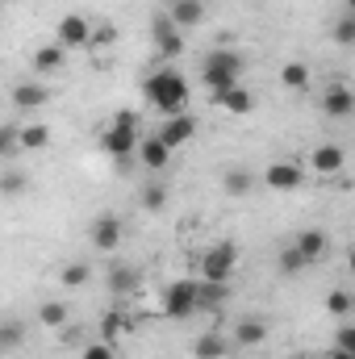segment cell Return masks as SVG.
I'll return each instance as SVG.
<instances>
[{
	"label": "cell",
	"instance_id": "f1b7e54d",
	"mask_svg": "<svg viewBox=\"0 0 355 359\" xmlns=\"http://www.w3.org/2000/svg\"><path fill=\"white\" fill-rule=\"evenodd\" d=\"M121 330H126V318H121V313H117V309H109V313H105V318H100V343H109V347H113V343H117V334H121Z\"/></svg>",
	"mask_w": 355,
	"mask_h": 359
},
{
	"label": "cell",
	"instance_id": "8992f818",
	"mask_svg": "<svg viewBox=\"0 0 355 359\" xmlns=\"http://www.w3.org/2000/svg\"><path fill=\"white\" fill-rule=\"evenodd\" d=\"M88 38H92V21H88V13H63V17H59V25H55V42H59L63 50L88 46Z\"/></svg>",
	"mask_w": 355,
	"mask_h": 359
},
{
	"label": "cell",
	"instance_id": "e575fe53",
	"mask_svg": "<svg viewBox=\"0 0 355 359\" xmlns=\"http://www.w3.org/2000/svg\"><path fill=\"white\" fill-rule=\"evenodd\" d=\"M21 147H17V126H0V159H8V155H17Z\"/></svg>",
	"mask_w": 355,
	"mask_h": 359
},
{
	"label": "cell",
	"instance_id": "603a6c76",
	"mask_svg": "<svg viewBox=\"0 0 355 359\" xmlns=\"http://www.w3.org/2000/svg\"><path fill=\"white\" fill-rule=\"evenodd\" d=\"M46 142H51V126H21L17 130L21 151H46Z\"/></svg>",
	"mask_w": 355,
	"mask_h": 359
},
{
	"label": "cell",
	"instance_id": "4fadbf2b",
	"mask_svg": "<svg viewBox=\"0 0 355 359\" xmlns=\"http://www.w3.org/2000/svg\"><path fill=\"white\" fill-rule=\"evenodd\" d=\"M13 104H17L21 113L42 109V104H51V88H46V84H38V80H21V84L13 88Z\"/></svg>",
	"mask_w": 355,
	"mask_h": 359
},
{
	"label": "cell",
	"instance_id": "83f0119b",
	"mask_svg": "<svg viewBox=\"0 0 355 359\" xmlns=\"http://www.w3.org/2000/svg\"><path fill=\"white\" fill-rule=\"evenodd\" d=\"M163 205H168V188H163L159 180H151V184L142 188V209H147V213H159Z\"/></svg>",
	"mask_w": 355,
	"mask_h": 359
},
{
	"label": "cell",
	"instance_id": "7c38bea8",
	"mask_svg": "<svg viewBox=\"0 0 355 359\" xmlns=\"http://www.w3.org/2000/svg\"><path fill=\"white\" fill-rule=\"evenodd\" d=\"M343 163H347V155H343V147H335V142H322V147H314V155H309V168H314L318 176H339Z\"/></svg>",
	"mask_w": 355,
	"mask_h": 359
},
{
	"label": "cell",
	"instance_id": "d6a6232c",
	"mask_svg": "<svg viewBox=\"0 0 355 359\" xmlns=\"http://www.w3.org/2000/svg\"><path fill=\"white\" fill-rule=\"evenodd\" d=\"M335 42L339 46H355V13H343L335 21Z\"/></svg>",
	"mask_w": 355,
	"mask_h": 359
},
{
	"label": "cell",
	"instance_id": "277c9868",
	"mask_svg": "<svg viewBox=\"0 0 355 359\" xmlns=\"http://www.w3.org/2000/svg\"><path fill=\"white\" fill-rule=\"evenodd\" d=\"M234 264H239V247H234V243H217V247H209V251L201 255V280L226 284V280L234 276Z\"/></svg>",
	"mask_w": 355,
	"mask_h": 359
},
{
	"label": "cell",
	"instance_id": "9a60e30c",
	"mask_svg": "<svg viewBox=\"0 0 355 359\" xmlns=\"http://www.w3.org/2000/svg\"><path fill=\"white\" fill-rule=\"evenodd\" d=\"M134 155L142 159V168H147V172H163V168L172 163V151H168L155 134H151V138H138V151H134Z\"/></svg>",
	"mask_w": 355,
	"mask_h": 359
},
{
	"label": "cell",
	"instance_id": "1f68e13d",
	"mask_svg": "<svg viewBox=\"0 0 355 359\" xmlns=\"http://www.w3.org/2000/svg\"><path fill=\"white\" fill-rule=\"evenodd\" d=\"M29 188V176L25 172H4L0 176V196H21Z\"/></svg>",
	"mask_w": 355,
	"mask_h": 359
},
{
	"label": "cell",
	"instance_id": "3957f363",
	"mask_svg": "<svg viewBox=\"0 0 355 359\" xmlns=\"http://www.w3.org/2000/svg\"><path fill=\"white\" fill-rule=\"evenodd\" d=\"M196 313V280H172L163 288V318L184 322Z\"/></svg>",
	"mask_w": 355,
	"mask_h": 359
},
{
	"label": "cell",
	"instance_id": "2e32d148",
	"mask_svg": "<svg viewBox=\"0 0 355 359\" xmlns=\"http://www.w3.org/2000/svg\"><path fill=\"white\" fill-rule=\"evenodd\" d=\"M168 17H172V25H176L180 34H184V29H192V25L205 21V0H172Z\"/></svg>",
	"mask_w": 355,
	"mask_h": 359
},
{
	"label": "cell",
	"instance_id": "e0dca14e",
	"mask_svg": "<svg viewBox=\"0 0 355 359\" xmlns=\"http://www.w3.org/2000/svg\"><path fill=\"white\" fill-rule=\"evenodd\" d=\"M209 100H213V104H222V109H226V113H234V117H243V113H251V109H255V96L243 88V84H234V88H226V92H213Z\"/></svg>",
	"mask_w": 355,
	"mask_h": 359
},
{
	"label": "cell",
	"instance_id": "74e56055",
	"mask_svg": "<svg viewBox=\"0 0 355 359\" xmlns=\"http://www.w3.org/2000/svg\"><path fill=\"white\" fill-rule=\"evenodd\" d=\"M113 126H130V130H138V113H134V109H117V113H113Z\"/></svg>",
	"mask_w": 355,
	"mask_h": 359
},
{
	"label": "cell",
	"instance_id": "44dd1931",
	"mask_svg": "<svg viewBox=\"0 0 355 359\" xmlns=\"http://www.w3.org/2000/svg\"><path fill=\"white\" fill-rule=\"evenodd\" d=\"M222 305H226V284L196 280V309H222Z\"/></svg>",
	"mask_w": 355,
	"mask_h": 359
},
{
	"label": "cell",
	"instance_id": "4316f807",
	"mask_svg": "<svg viewBox=\"0 0 355 359\" xmlns=\"http://www.w3.org/2000/svg\"><path fill=\"white\" fill-rule=\"evenodd\" d=\"M142 280H138V271L134 268H109V288L113 292H134Z\"/></svg>",
	"mask_w": 355,
	"mask_h": 359
},
{
	"label": "cell",
	"instance_id": "836d02e7",
	"mask_svg": "<svg viewBox=\"0 0 355 359\" xmlns=\"http://www.w3.org/2000/svg\"><path fill=\"white\" fill-rule=\"evenodd\" d=\"M326 309H330L335 318H347V313H351V297L339 288V292H330V297H326Z\"/></svg>",
	"mask_w": 355,
	"mask_h": 359
},
{
	"label": "cell",
	"instance_id": "7402d4cb",
	"mask_svg": "<svg viewBox=\"0 0 355 359\" xmlns=\"http://www.w3.org/2000/svg\"><path fill=\"white\" fill-rule=\"evenodd\" d=\"M192 355H196V359H226V355H230V343H226L217 330H209V334H201V339H196Z\"/></svg>",
	"mask_w": 355,
	"mask_h": 359
},
{
	"label": "cell",
	"instance_id": "30bf717a",
	"mask_svg": "<svg viewBox=\"0 0 355 359\" xmlns=\"http://www.w3.org/2000/svg\"><path fill=\"white\" fill-rule=\"evenodd\" d=\"M100 147H105L113 159H126V155L138 151V130H130V126H109V130L100 134Z\"/></svg>",
	"mask_w": 355,
	"mask_h": 359
},
{
	"label": "cell",
	"instance_id": "484cf974",
	"mask_svg": "<svg viewBox=\"0 0 355 359\" xmlns=\"http://www.w3.org/2000/svg\"><path fill=\"white\" fill-rule=\"evenodd\" d=\"M38 322L51 326V330L67 326V305H63V301H42V305H38Z\"/></svg>",
	"mask_w": 355,
	"mask_h": 359
},
{
	"label": "cell",
	"instance_id": "ab89813d",
	"mask_svg": "<svg viewBox=\"0 0 355 359\" xmlns=\"http://www.w3.org/2000/svg\"><path fill=\"white\" fill-rule=\"evenodd\" d=\"M326 359H355V355H351V351H330Z\"/></svg>",
	"mask_w": 355,
	"mask_h": 359
},
{
	"label": "cell",
	"instance_id": "52a82bcc",
	"mask_svg": "<svg viewBox=\"0 0 355 359\" xmlns=\"http://www.w3.org/2000/svg\"><path fill=\"white\" fill-rule=\"evenodd\" d=\"M151 42H155V50H159L163 59H176L180 50H184V34L172 25L168 13H155V21H151Z\"/></svg>",
	"mask_w": 355,
	"mask_h": 359
},
{
	"label": "cell",
	"instance_id": "d590c367",
	"mask_svg": "<svg viewBox=\"0 0 355 359\" xmlns=\"http://www.w3.org/2000/svg\"><path fill=\"white\" fill-rule=\"evenodd\" d=\"M335 351H351L355 355V326H339V334H335Z\"/></svg>",
	"mask_w": 355,
	"mask_h": 359
},
{
	"label": "cell",
	"instance_id": "ac0fdd59",
	"mask_svg": "<svg viewBox=\"0 0 355 359\" xmlns=\"http://www.w3.org/2000/svg\"><path fill=\"white\" fill-rule=\"evenodd\" d=\"M264 339H267V322L255 318V313H247V318L234 326V347H260Z\"/></svg>",
	"mask_w": 355,
	"mask_h": 359
},
{
	"label": "cell",
	"instance_id": "7a4b0ae2",
	"mask_svg": "<svg viewBox=\"0 0 355 359\" xmlns=\"http://www.w3.org/2000/svg\"><path fill=\"white\" fill-rule=\"evenodd\" d=\"M142 92H147V100L168 117V113H180V109H184V100H188V80L180 76L176 67H159V72L147 76Z\"/></svg>",
	"mask_w": 355,
	"mask_h": 359
},
{
	"label": "cell",
	"instance_id": "f35d334b",
	"mask_svg": "<svg viewBox=\"0 0 355 359\" xmlns=\"http://www.w3.org/2000/svg\"><path fill=\"white\" fill-rule=\"evenodd\" d=\"M105 42H113V25H100V29H92L88 46H105Z\"/></svg>",
	"mask_w": 355,
	"mask_h": 359
},
{
	"label": "cell",
	"instance_id": "5bb4252c",
	"mask_svg": "<svg viewBox=\"0 0 355 359\" xmlns=\"http://www.w3.org/2000/svg\"><path fill=\"white\" fill-rule=\"evenodd\" d=\"M322 113H326V117H335V121L351 117V113H355L351 88H343V84H330V88H326V96H322Z\"/></svg>",
	"mask_w": 355,
	"mask_h": 359
},
{
	"label": "cell",
	"instance_id": "ba28073f",
	"mask_svg": "<svg viewBox=\"0 0 355 359\" xmlns=\"http://www.w3.org/2000/svg\"><path fill=\"white\" fill-rule=\"evenodd\" d=\"M121 238H126V226H121V217L117 213H100L96 222H92V247L96 251H117L121 247Z\"/></svg>",
	"mask_w": 355,
	"mask_h": 359
},
{
	"label": "cell",
	"instance_id": "ffe728a7",
	"mask_svg": "<svg viewBox=\"0 0 355 359\" xmlns=\"http://www.w3.org/2000/svg\"><path fill=\"white\" fill-rule=\"evenodd\" d=\"M25 347V322L21 318H4L0 322V355H13Z\"/></svg>",
	"mask_w": 355,
	"mask_h": 359
},
{
	"label": "cell",
	"instance_id": "cb8c5ba5",
	"mask_svg": "<svg viewBox=\"0 0 355 359\" xmlns=\"http://www.w3.org/2000/svg\"><path fill=\"white\" fill-rule=\"evenodd\" d=\"M309 80H314V76H309V67H305V63H297V59L280 67V84H284V88L305 92V88H309Z\"/></svg>",
	"mask_w": 355,
	"mask_h": 359
},
{
	"label": "cell",
	"instance_id": "9c48e42d",
	"mask_svg": "<svg viewBox=\"0 0 355 359\" xmlns=\"http://www.w3.org/2000/svg\"><path fill=\"white\" fill-rule=\"evenodd\" d=\"M264 184L272 192H293V188H301L305 184V168L301 163H267L264 168Z\"/></svg>",
	"mask_w": 355,
	"mask_h": 359
},
{
	"label": "cell",
	"instance_id": "6da1fadb",
	"mask_svg": "<svg viewBox=\"0 0 355 359\" xmlns=\"http://www.w3.org/2000/svg\"><path fill=\"white\" fill-rule=\"evenodd\" d=\"M243 67H247V59H243L234 46H217V50H209L205 63H201V84L209 88V96H213V92H226L243 80Z\"/></svg>",
	"mask_w": 355,
	"mask_h": 359
},
{
	"label": "cell",
	"instance_id": "d4e9b609",
	"mask_svg": "<svg viewBox=\"0 0 355 359\" xmlns=\"http://www.w3.org/2000/svg\"><path fill=\"white\" fill-rule=\"evenodd\" d=\"M251 184H255V176H251V172L230 168V172L222 176V192H226V196H247V192H251Z\"/></svg>",
	"mask_w": 355,
	"mask_h": 359
},
{
	"label": "cell",
	"instance_id": "8fae6325",
	"mask_svg": "<svg viewBox=\"0 0 355 359\" xmlns=\"http://www.w3.org/2000/svg\"><path fill=\"white\" fill-rule=\"evenodd\" d=\"M293 247H297V255H301L305 264H322V259L330 255V234H326V230H305V234L293 238Z\"/></svg>",
	"mask_w": 355,
	"mask_h": 359
},
{
	"label": "cell",
	"instance_id": "5b68a950",
	"mask_svg": "<svg viewBox=\"0 0 355 359\" xmlns=\"http://www.w3.org/2000/svg\"><path fill=\"white\" fill-rule=\"evenodd\" d=\"M192 134H196V117L192 113H168L163 121H159V130H155V138L168 147V151H176V147H184V142H192Z\"/></svg>",
	"mask_w": 355,
	"mask_h": 359
},
{
	"label": "cell",
	"instance_id": "d6986e66",
	"mask_svg": "<svg viewBox=\"0 0 355 359\" xmlns=\"http://www.w3.org/2000/svg\"><path fill=\"white\" fill-rule=\"evenodd\" d=\"M67 63V50L59 46V42H51V46H38L34 50V72L38 76H51V72H59Z\"/></svg>",
	"mask_w": 355,
	"mask_h": 359
},
{
	"label": "cell",
	"instance_id": "f546056e",
	"mask_svg": "<svg viewBox=\"0 0 355 359\" xmlns=\"http://www.w3.org/2000/svg\"><path fill=\"white\" fill-rule=\"evenodd\" d=\"M88 276H92L88 264H67V268L59 271V284L63 288H80V284H88Z\"/></svg>",
	"mask_w": 355,
	"mask_h": 359
},
{
	"label": "cell",
	"instance_id": "4dcf8cb0",
	"mask_svg": "<svg viewBox=\"0 0 355 359\" xmlns=\"http://www.w3.org/2000/svg\"><path fill=\"white\" fill-rule=\"evenodd\" d=\"M276 268L284 271V276H297V271H305V268H309V264H305V259H301V255H297V247H293V243H288V247H284V251H280V259H276Z\"/></svg>",
	"mask_w": 355,
	"mask_h": 359
},
{
	"label": "cell",
	"instance_id": "8d00e7d4",
	"mask_svg": "<svg viewBox=\"0 0 355 359\" xmlns=\"http://www.w3.org/2000/svg\"><path fill=\"white\" fill-rule=\"evenodd\" d=\"M80 359H117V355H113L109 343H88V347L80 351Z\"/></svg>",
	"mask_w": 355,
	"mask_h": 359
}]
</instances>
